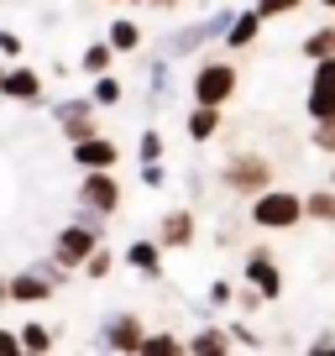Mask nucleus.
I'll list each match as a JSON object with an SVG mask.
<instances>
[{
	"instance_id": "nucleus-9",
	"label": "nucleus",
	"mask_w": 335,
	"mask_h": 356,
	"mask_svg": "<svg viewBox=\"0 0 335 356\" xmlns=\"http://www.w3.org/2000/svg\"><path fill=\"white\" fill-rule=\"evenodd\" d=\"M309 115L314 121H335V58H320L309 74Z\"/></svg>"
},
{
	"instance_id": "nucleus-18",
	"label": "nucleus",
	"mask_w": 335,
	"mask_h": 356,
	"mask_svg": "<svg viewBox=\"0 0 335 356\" xmlns=\"http://www.w3.org/2000/svg\"><path fill=\"white\" fill-rule=\"evenodd\" d=\"M105 42H111L115 53H136V47H142V26H136L131 16H115V22L105 26Z\"/></svg>"
},
{
	"instance_id": "nucleus-12",
	"label": "nucleus",
	"mask_w": 335,
	"mask_h": 356,
	"mask_svg": "<svg viewBox=\"0 0 335 356\" xmlns=\"http://www.w3.org/2000/svg\"><path fill=\"white\" fill-rule=\"evenodd\" d=\"M74 163L79 168H115L121 163V147L105 131H95V136H84V142H74Z\"/></svg>"
},
{
	"instance_id": "nucleus-8",
	"label": "nucleus",
	"mask_w": 335,
	"mask_h": 356,
	"mask_svg": "<svg viewBox=\"0 0 335 356\" xmlns=\"http://www.w3.org/2000/svg\"><path fill=\"white\" fill-rule=\"evenodd\" d=\"M142 341H147V325L136 314H111L100 325V335H95L100 351H142Z\"/></svg>"
},
{
	"instance_id": "nucleus-6",
	"label": "nucleus",
	"mask_w": 335,
	"mask_h": 356,
	"mask_svg": "<svg viewBox=\"0 0 335 356\" xmlns=\"http://www.w3.org/2000/svg\"><path fill=\"white\" fill-rule=\"evenodd\" d=\"M79 204H95V210H105V215L121 210V178H115V168H84Z\"/></svg>"
},
{
	"instance_id": "nucleus-1",
	"label": "nucleus",
	"mask_w": 335,
	"mask_h": 356,
	"mask_svg": "<svg viewBox=\"0 0 335 356\" xmlns=\"http://www.w3.org/2000/svg\"><path fill=\"white\" fill-rule=\"evenodd\" d=\"M299 220H304V194H293V189L252 194V225L257 231H293Z\"/></svg>"
},
{
	"instance_id": "nucleus-29",
	"label": "nucleus",
	"mask_w": 335,
	"mask_h": 356,
	"mask_svg": "<svg viewBox=\"0 0 335 356\" xmlns=\"http://www.w3.org/2000/svg\"><path fill=\"white\" fill-rule=\"evenodd\" d=\"M293 11H299V0H257L262 22H272V16H293Z\"/></svg>"
},
{
	"instance_id": "nucleus-30",
	"label": "nucleus",
	"mask_w": 335,
	"mask_h": 356,
	"mask_svg": "<svg viewBox=\"0 0 335 356\" xmlns=\"http://www.w3.org/2000/svg\"><path fill=\"white\" fill-rule=\"evenodd\" d=\"M74 220H79V225H90L95 236H105V220H111V215H105V210H95V204H79V215H74Z\"/></svg>"
},
{
	"instance_id": "nucleus-37",
	"label": "nucleus",
	"mask_w": 335,
	"mask_h": 356,
	"mask_svg": "<svg viewBox=\"0 0 335 356\" xmlns=\"http://www.w3.org/2000/svg\"><path fill=\"white\" fill-rule=\"evenodd\" d=\"M0 53H6V58H22V37H16V32H0Z\"/></svg>"
},
{
	"instance_id": "nucleus-28",
	"label": "nucleus",
	"mask_w": 335,
	"mask_h": 356,
	"mask_svg": "<svg viewBox=\"0 0 335 356\" xmlns=\"http://www.w3.org/2000/svg\"><path fill=\"white\" fill-rule=\"evenodd\" d=\"M136 157H142V163H163V131H157V126H147V131L136 136Z\"/></svg>"
},
{
	"instance_id": "nucleus-38",
	"label": "nucleus",
	"mask_w": 335,
	"mask_h": 356,
	"mask_svg": "<svg viewBox=\"0 0 335 356\" xmlns=\"http://www.w3.org/2000/svg\"><path fill=\"white\" fill-rule=\"evenodd\" d=\"M314 351H335V330H325V335H314Z\"/></svg>"
},
{
	"instance_id": "nucleus-40",
	"label": "nucleus",
	"mask_w": 335,
	"mask_h": 356,
	"mask_svg": "<svg viewBox=\"0 0 335 356\" xmlns=\"http://www.w3.org/2000/svg\"><path fill=\"white\" fill-rule=\"evenodd\" d=\"M320 6H330V11H335V0H320Z\"/></svg>"
},
{
	"instance_id": "nucleus-15",
	"label": "nucleus",
	"mask_w": 335,
	"mask_h": 356,
	"mask_svg": "<svg viewBox=\"0 0 335 356\" xmlns=\"http://www.w3.org/2000/svg\"><path fill=\"white\" fill-rule=\"evenodd\" d=\"M126 267H136L142 278H163V241H131L126 246Z\"/></svg>"
},
{
	"instance_id": "nucleus-22",
	"label": "nucleus",
	"mask_w": 335,
	"mask_h": 356,
	"mask_svg": "<svg viewBox=\"0 0 335 356\" xmlns=\"http://www.w3.org/2000/svg\"><path fill=\"white\" fill-rule=\"evenodd\" d=\"M304 215H309V220L335 225V184H330V189H314V194H304Z\"/></svg>"
},
{
	"instance_id": "nucleus-5",
	"label": "nucleus",
	"mask_w": 335,
	"mask_h": 356,
	"mask_svg": "<svg viewBox=\"0 0 335 356\" xmlns=\"http://www.w3.org/2000/svg\"><path fill=\"white\" fill-rule=\"evenodd\" d=\"M95 111H100V105H95L90 95H68V100H58V105H53V115H58V131L68 136V147L100 131V115H95Z\"/></svg>"
},
{
	"instance_id": "nucleus-41",
	"label": "nucleus",
	"mask_w": 335,
	"mask_h": 356,
	"mask_svg": "<svg viewBox=\"0 0 335 356\" xmlns=\"http://www.w3.org/2000/svg\"><path fill=\"white\" fill-rule=\"evenodd\" d=\"M330 184H335V168H330Z\"/></svg>"
},
{
	"instance_id": "nucleus-7",
	"label": "nucleus",
	"mask_w": 335,
	"mask_h": 356,
	"mask_svg": "<svg viewBox=\"0 0 335 356\" xmlns=\"http://www.w3.org/2000/svg\"><path fill=\"white\" fill-rule=\"evenodd\" d=\"M100 241H105V236H95L90 225L68 220L63 231H58V241H53V257H58V262L68 267V273H79V267H84V257H90V252H95Z\"/></svg>"
},
{
	"instance_id": "nucleus-16",
	"label": "nucleus",
	"mask_w": 335,
	"mask_h": 356,
	"mask_svg": "<svg viewBox=\"0 0 335 356\" xmlns=\"http://www.w3.org/2000/svg\"><path fill=\"white\" fill-rule=\"evenodd\" d=\"M183 131H189V142H210V136L220 131V105H194Z\"/></svg>"
},
{
	"instance_id": "nucleus-11",
	"label": "nucleus",
	"mask_w": 335,
	"mask_h": 356,
	"mask_svg": "<svg viewBox=\"0 0 335 356\" xmlns=\"http://www.w3.org/2000/svg\"><path fill=\"white\" fill-rule=\"evenodd\" d=\"M0 100H16V105H37L42 100V74L26 63L6 68V79H0Z\"/></svg>"
},
{
	"instance_id": "nucleus-3",
	"label": "nucleus",
	"mask_w": 335,
	"mask_h": 356,
	"mask_svg": "<svg viewBox=\"0 0 335 356\" xmlns=\"http://www.w3.org/2000/svg\"><path fill=\"white\" fill-rule=\"evenodd\" d=\"M236 84H241L236 63H220V58H210V63H199V68H194L189 95H194V105H225V100L236 95Z\"/></svg>"
},
{
	"instance_id": "nucleus-33",
	"label": "nucleus",
	"mask_w": 335,
	"mask_h": 356,
	"mask_svg": "<svg viewBox=\"0 0 335 356\" xmlns=\"http://www.w3.org/2000/svg\"><path fill=\"white\" fill-rule=\"evenodd\" d=\"M236 304H241V309H246V314H257V309H262V304H268V299H262V293H257V289H252V283H246V289H241V293H236Z\"/></svg>"
},
{
	"instance_id": "nucleus-25",
	"label": "nucleus",
	"mask_w": 335,
	"mask_h": 356,
	"mask_svg": "<svg viewBox=\"0 0 335 356\" xmlns=\"http://www.w3.org/2000/svg\"><path fill=\"white\" fill-rule=\"evenodd\" d=\"M121 95H126V89H121V79H115V74H95V89H90V100L100 105V111L121 105Z\"/></svg>"
},
{
	"instance_id": "nucleus-35",
	"label": "nucleus",
	"mask_w": 335,
	"mask_h": 356,
	"mask_svg": "<svg viewBox=\"0 0 335 356\" xmlns=\"http://www.w3.org/2000/svg\"><path fill=\"white\" fill-rule=\"evenodd\" d=\"M231 341H236V346H252V351H257V346H262L252 325H231Z\"/></svg>"
},
{
	"instance_id": "nucleus-39",
	"label": "nucleus",
	"mask_w": 335,
	"mask_h": 356,
	"mask_svg": "<svg viewBox=\"0 0 335 356\" xmlns=\"http://www.w3.org/2000/svg\"><path fill=\"white\" fill-rule=\"evenodd\" d=\"M152 6H163V11H168V6H179V0H152Z\"/></svg>"
},
{
	"instance_id": "nucleus-2",
	"label": "nucleus",
	"mask_w": 335,
	"mask_h": 356,
	"mask_svg": "<svg viewBox=\"0 0 335 356\" xmlns=\"http://www.w3.org/2000/svg\"><path fill=\"white\" fill-rule=\"evenodd\" d=\"M220 184L231 194H241V200H252V194L272 189V163H268V157H257V152H231V157H225V168H220Z\"/></svg>"
},
{
	"instance_id": "nucleus-36",
	"label": "nucleus",
	"mask_w": 335,
	"mask_h": 356,
	"mask_svg": "<svg viewBox=\"0 0 335 356\" xmlns=\"http://www.w3.org/2000/svg\"><path fill=\"white\" fill-rule=\"evenodd\" d=\"M231 299H236L231 283H210V309H220V304H231Z\"/></svg>"
},
{
	"instance_id": "nucleus-42",
	"label": "nucleus",
	"mask_w": 335,
	"mask_h": 356,
	"mask_svg": "<svg viewBox=\"0 0 335 356\" xmlns=\"http://www.w3.org/2000/svg\"><path fill=\"white\" fill-rule=\"evenodd\" d=\"M0 79H6V68H0Z\"/></svg>"
},
{
	"instance_id": "nucleus-4",
	"label": "nucleus",
	"mask_w": 335,
	"mask_h": 356,
	"mask_svg": "<svg viewBox=\"0 0 335 356\" xmlns=\"http://www.w3.org/2000/svg\"><path fill=\"white\" fill-rule=\"evenodd\" d=\"M231 16H236V11H215V16H204V22L179 26L173 37H163V53H168V58H189V53H199L204 42H215V37L231 32Z\"/></svg>"
},
{
	"instance_id": "nucleus-26",
	"label": "nucleus",
	"mask_w": 335,
	"mask_h": 356,
	"mask_svg": "<svg viewBox=\"0 0 335 356\" xmlns=\"http://www.w3.org/2000/svg\"><path fill=\"white\" fill-rule=\"evenodd\" d=\"M142 351L147 356H179V351H189V341H179L173 330H157V335H147V341H142Z\"/></svg>"
},
{
	"instance_id": "nucleus-10",
	"label": "nucleus",
	"mask_w": 335,
	"mask_h": 356,
	"mask_svg": "<svg viewBox=\"0 0 335 356\" xmlns=\"http://www.w3.org/2000/svg\"><path fill=\"white\" fill-rule=\"evenodd\" d=\"M246 283H252L262 299H278L283 293V273H278V262H272L268 246H252V252H246Z\"/></svg>"
},
{
	"instance_id": "nucleus-34",
	"label": "nucleus",
	"mask_w": 335,
	"mask_h": 356,
	"mask_svg": "<svg viewBox=\"0 0 335 356\" xmlns=\"http://www.w3.org/2000/svg\"><path fill=\"white\" fill-rule=\"evenodd\" d=\"M0 356H22V330H0Z\"/></svg>"
},
{
	"instance_id": "nucleus-24",
	"label": "nucleus",
	"mask_w": 335,
	"mask_h": 356,
	"mask_svg": "<svg viewBox=\"0 0 335 356\" xmlns=\"http://www.w3.org/2000/svg\"><path fill=\"white\" fill-rule=\"evenodd\" d=\"M304 58H309V63H320V58H335V26H314V32L304 37Z\"/></svg>"
},
{
	"instance_id": "nucleus-13",
	"label": "nucleus",
	"mask_w": 335,
	"mask_h": 356,
	"mask_svg": "<svg viewBox=\"0 0 335 356\" xmlns=\"http://www.w3.org/2000/svg\"><path fill=\"white\" fill-rule=\"evenodd\" d=\"M194 231H199V220H194L189 204H179V210H168L163 220H157V241H163V246H189Z\"/></svg>"
},
{
	"instance_id": "nucleus-17",
	"label": "nucleus",
	"mask_w": 335,
	"mask_h": 356,
	"mask_svg": "<svg viewBox=\"0 0 335 356\" xmlns=\"http://www.w3.org/2000/svg\"><path fill=\"white\" fill-rule=\"evenodd\" d=\"M257 32H262L257 6H252V11H236L231 16V32H225V47H252V42H257Z\"/></svg>"
},
{
	"instance_id": "nucleus-23",
	"label": "nucleus",
	"mask_w": 335,
	"mask_h": 356,
	"mask_svg": "<svg viewBox=\"0 0 335 356\" xmlns=\"http://www.w3.org/2000/svg\"><path fill=\"white\" fill-rule=\"evenodd\" d=\"M111 63H115V47L111 42H90L84 47V58H79V68H84V74H111Z\"/></svg>"
},
{
	"instance_id": "nucleus-14",
	"label": "nucleus",
	"mask_w": 335,
	"mask_h": 356,
	"mask_svg": "<svg viewBox=\"0 0 335 356\" xmlns=\"http://www.w3.org/2000/svg\"><path fill=\"white\" fill-rule=\"evenodd\" d=\"M6 283H11V304H47V299L58 293L42 273H32V267H26V273H16V278H6Z\"/></svg>"
},
{
	"instance_id": "nucleus-20",
	"label": "nucleus",
	"mask_w": 335,
	"mask_h": 356,
	"mask_svg": "<svg viewBox=\"0 0 335 356\" xmlns=\"http://www.w3.org/2000/svg\"><path fill=\"white\" fill-rule=\"evenodd\" d=\"M231 330H220V325H204L199 335H189V351H199V356H210V351H231Z\"/></svg>"
},
{
	"instance_id": "nucleus-27",
	"label": "nucleus",
	"mask_w": 335,
	"mask_h": 356,
	"mask_svg": "<svg viewBox=\"0 0 335 356\" xmlns=\"http://www.w3.org/2000/svg\"><path fill=\"white\" fill-rule=\"evenodd\" d=\"M111 267H115V257H111V246H95L90 257H84V267H79V273H84V278H111Z\"/></svg>"
},
{
	"instance_id": "nucleus-21",
	"label": "nucleus",
	"mask_w": 335,
	"mask_h": 356,
	"mask_svg": "<svg viewBox=\"0 0 335 356\" xmlns=\"http://www.w3.org/2000/svg\"><path fill=\"white\" fill-rule=\"evenodd\" d=\"M53 346H58V330H47L42 320H26V325H22V351H37V356H42V351H53Z\"/></svg>"
},
{
	"instance_id": "nucleus-19",
	"label": "nucleus",
	"mask_w": 335,
	"mask_h": 356,
	"mask_svg": "<svg viewBox=\"0 0 335 356\" xmlns=\"http://www.w3.org/2000/svg\"><path fill=\"white\" fill-rule=\"evenodd\" d=\"M168 63H173V58H168L163 47H157L152 63H147V95H152V100H163L168 89H173V68H168Z\"/></svg>"
},
{
	"instance_id": "nucleus-31",
	"label": "nucleus",
	"mask_w": 335,
	"mask_h": 356,
	"mask_svg": "<svg viewBox=\"0 0 335 356\" xmlns=\"http://www.w3.org/2000/svg\"><path fill=\"white\" fill-rule=\"evenodd\" d=\"M314 147L335 157V121H314Z\"/></svg>"
},
{
	"instance_id": "nucleus-32",
	"label": "nucleus",
	"mask_w": 335,
	"mask_h": 356,
	"mask_svg": "<svg viewBox=\"0 0 335 356\" xmlns=\"http://www.w3.org/2000/svg\"><path fill=\"white\" fill-rule=\"evenodd\" d=\"M142 184H147V189H163V184H168V168L163 163H142Z\"/></svg>"
}]
</instances>
